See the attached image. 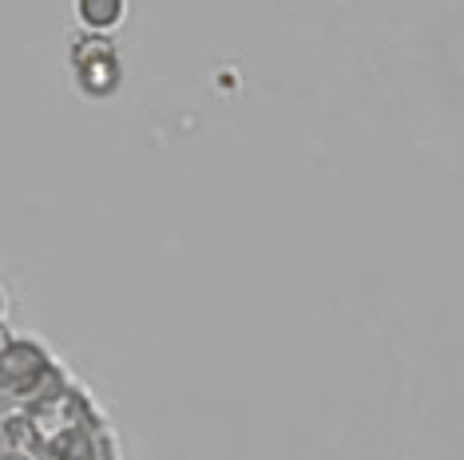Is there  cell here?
Masks as SVG:
<instances>
[{
	"label": "cell",
	"mask_w": 464,
	"mask_h": 460,
	"mask_svg": "<svg viewBox=\"0 0 464 460\" xmlns=\"http://www.w3.org/2000/svg\"><path fill=\"white\" fill-rule=\"evenodd\" d=\"M56 385H60V369L40 341L13 338V345L0 353V397L48 401V397H56Z\"/></svg>",
	"instance_id": "6da1fadb"
},
{
	"label": "cell",
	"mask_w": 464,
	"mask_h": 460,
	"mask_svg": "<svg viewBox=\"0 0 464 460\" xmlns=\"http://www.w3.org/2000/svg\"><path fill=\"white\" fill-rule=\"evenodd\" d=\"M72 68H76V83L83 96H96L108 100L123 80V60L115 52L111 36H96V33H83L72 48Z\"/></svg>",
	"instance_id": "7a4b0ae2"
},
{
	"label": "cell",
	"mask_w": 464,
	"mask_h": 460,
	"mask_svg": "<svg viewBox=\"0 0 464 460\" xmlns=\"http://www.w3.org/2000/svg\"><path fill=\"white\" fill-rule=\"evenodd\" d=\"M72 13H76L83 33L108 36L128 20V0H72Z\"/></svg>",
	"instance_id": "3957f363"
},
{
	"label": "cell",
	"mask_w": 464,
	"mask_h": 460,
	"mask_svg": "<svg viewBox=\"0 0 464 460\" xmlns=\"http://www.w3.org/2000/svg\"><path fill=\"white\" fill-rule=\"evenodd\" d=\"M8 345H13V330H8V326H5V321H0V353H5V350H8Z\"/></svg>",
	"instance_id": "277c9868"
},
{
	"label": "cell",
	"mask_w": 464,
	"mask_h": 460,
	"mask_svg": "<svg viewBox=\"0 0 464 460\" xmlns=\"http://www.w3.org/2000/svg\"><path fill=\"white\" fill-rule=\"evenodd\" d=\"M5 310H8V302H5V294H0V321H5Z\"/></svg>",
	"instance_id": "5b68a950"
}]
</instances>
